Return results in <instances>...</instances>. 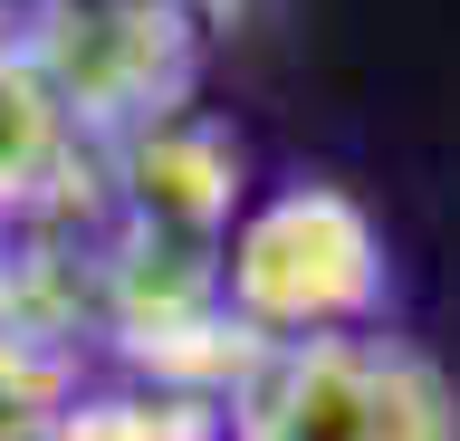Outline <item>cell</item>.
<instances>
[{
  "label": "cell",
  "mask_w": 460,
  "mask_h": 441,
  "mask_svg": "<svg viewBox=\"0 0 460 441\" xmlns=\"http://www.w3.org/2000/svg\"><path fill=\"white\" fill-rule=\"evenodd\" d=\"M221 288L230 307L269 336H355L384 307V231L374 211L336 182H288L259 211H240L221 240Z\"/></svg>",
  "instance_id": "obj_1"
},
{
  "label": "cell",
  "mask_w": 460,
  "mask_h": 441,
  "mask_svg": "<svg viewBox=\"0 0 460 441\" xmlns=\"http://www.w3.org/2000/svg\"><path fill=\"white\" fill-rule=\"evenodd\" d=\"M230 441H460V393L394 336H297L269 346L221 412Z\"/></svg>",
  "instance_id": "obj_2"
},
{
  "label": "cell",
  "mask_w": 460,
  "mask_h": 441,
  "mask_svg": "<svg viewBox=\"0 0 460 441\" xmlns=\"http://www.w3.org/2000/svg\"><path fill=\"white\" fill-rule=\"evenodd\" d=\"M0 20L86 145H115L125 125L192 106L201 30L164 0H0Z\"/></svg>",
  "instance_id": "obj_3"
},
{
  "label": "cell",
  "mask_w": 460,
  "mask_h": 441,
  "mask_svg": "<svg viewBox=\"0 0 460 441\" xmlns=\"http://www.w3.org/2000/svg\"><path fill=\"white\" fill-rule=\"evenodd\" d=\"M96 182L115 202V231L221 250L230 211H240V135L211 125L201 106H172V116H144L115 145H96Z\"/></svg>",
  "instance_id": "obj_4"
},
{
  "label": "cell",
  "mask_w": 460,
  "mask_h": 441,
  "mask_svg": "<svg viewBox=\"0 0 460 441\" xmlns=\"http://www.w3.org/2000/svg\"><path fill=\"white\" fill-rule=\"evenodd\" d=\"M39 441H230V432H221L211 403H182V393L135 384V393H77Z\"/></svg>",
  "instance_id": "obj_5"
},
{
  "label": "cell",
  "mask_w": 460,
  "mask_h": 441,
  "mask_svg": "<svg viewBox=\"0 0 460 441\" xmlns=\"http://www.w3.org/2000/svg\"><path fill=\"white\" fill-rule=\"evenodd\" d=\"M164 10H182V20H192L201 39H211V30H230V20L250 10V0H164Z\"/></svg>",
  "instance_id": "obj_6"
}]
</instances>
